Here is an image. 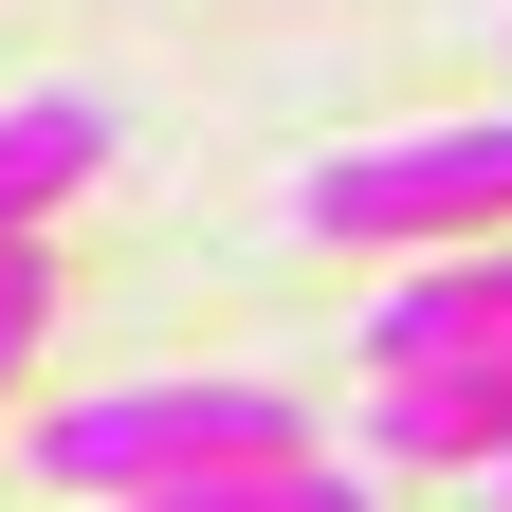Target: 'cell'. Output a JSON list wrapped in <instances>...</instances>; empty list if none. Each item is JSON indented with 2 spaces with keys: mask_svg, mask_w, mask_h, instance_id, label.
Masks as SVG:
<instances>
[{
  "mask_svg": "<svg viewBox=\"0 0 512 512\" xmlns=\"http://www.w3.org/2000/svg\"><path fill=\"white\" fill-rule=\"evenodd\" d=\"M19 458L110 512V494H183V476H238V458H311V421H293V384H202V366H165V384H92V403H55Z\"/></svg>",
  "mask_w": 512,
  "mask_h": 512,
  "instance_id": "cell-1",
  "label": "cell"
},
{
  "mask_svg": "<svg viewBox=\"0 0 512 512\" xmlns=\"http://www.w3.org/2000/svg\"><path fill=\"white\" fill-rule=\"evenodd\" d=\"M494 512H512V476H494Z\"/></svg>",
  "mask_w": 512,
  "mask_h": 512,
  "instance_id": "cell-8",
  "label": "cell"
},
{
  "mask_svg": "<svg viewBox=\"0 0 512 512\" xmlns=\"http://www.w3.org/2000/svg\"><path fill=\"white\" fill-rule=\"evenodd\" d=\"M403 366H512V238H439L366 311V384H403Z\"/></svg>",
  "mask_w": 512,
  "mask_h": 512,
  "instance_id": "cell-3",
  "label": "cell"
},
{
  "mask_svg": "<svg viewBox=\"0 0 512 512\" xmlns=\"http://www.w3.org/2000/svg\"><path fill=\"white\" fill-rule=\"evenodd\" d=\"M110 147H128V110H110V92H19V110H0V238H37Z\"/></svg>",
  "mask_w": 512,
  "mask_h": 512,
  "instance_id": "cell-5",
  "label": "cell"
},
{
  "mask_svg": "<svg viewBox=\"0 0 512 512\" xmlns=\"http://www.w3.org/2000/svg\"><path fill=\"white\" fill-rule=\"evenodd\" d=\"M110 512H366L348 458H238V476H183V494H110Z\"/></svg>",
  "mask_w": 512,
  "mask_h": 512,
  "instance_id": "cell-6",
  "label": "cell"
},
{
  "mask_svg": "<svg viewBox=\"0 0 512 512\" xmlns=\"http://www.w3.org/2000/svg\"><path fill=\"white\" fill-rule=\"evenodd\" d=\"M293 220L311 238H494L512 220V110H439V128H384V147L293 165Z\"/></svg>",
  "mask_w": 512,
  "mask_h": 512,
  "instance_id": "cell-2",
  "label": "cell"
},
{
  "mask_svg": "<svg viewBox=\"0 0 512 512\" xmlns=\"http://www.w3.org/2000/svg\"><path fill=\"white\" fill-rule=\"evenodd\" d=\"M37 330H55V256H37V238H0V384L37 366Z\"/></svg>",
  "mask_w": 512,
  "mask_h": 512,
  "instance_id": "cell-7",
  "label": "cell"
},
{
  "mask_svg": "<svg viewBox=\"0 0 512 512\" xmlns=\"http://www.w3.org/2000/svg\"><path fill=\"white\" fill-rule=\"evenodd\" d=\"M366 458L512 476V366H403V384H366Z\"/></svg>",
  "mask_w": 512,
  "mask_h": 512,
  "instance_id": "cell-4",
  "label": "cell"
}]
</instances>
